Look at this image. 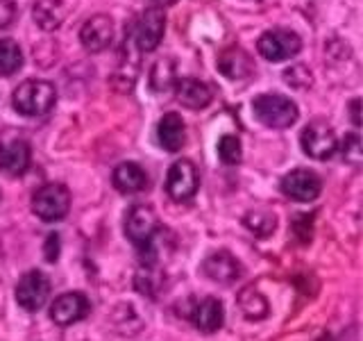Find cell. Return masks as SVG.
<instances>
[{"label":"cell","instance_id":"cell-13","mask_svg":"<svg viewBox=\"0 0 363 341\" xmlns=\"http://www.w3.org/2000/svg\"><path fill=\"white\" fill-rule=\"evenodd\" d=\"M189 318H191V323L200 330V332L211 335V332H216V330L223 328L225 307H223V303L218 298H202L189 312Z\"/></svg>","mask_w":363,"mask_h":341},{"label":"cell","instance_id":"cell-9","mask_svg":"<svg viewBox=\"0 0 363 341\" xmlns=\"http://www.w3.org/2000/svg\"><path fill=\"white\" fill-rule=\"evenodd\" d=\"M164 30H166V16H164V9L159 7H150L145 9L139 23L134 28V43L136 48L141 53H152L159 43L164 39Z\"/></svg>","mask_w":363,"mask_h":341},{"label":"cell","instance_id":"cell-20","mask_svg":"<svg viewBox=\"0 0 363 341\" xmlns=\"http://www.w3.org/2000/svg\"><path fill=\"white\" fill-rule=\"evenodd\" d=\"M111 182L121 193H139L147 187V173L139 164L128 162V164L116 166V170H113V175H111Z\"/></svg>","mask_w":363,"mask_h":341},{"label":"cell","instance_id":"cell-1","mask_svg":"<svg viewBox=\"0 0 363 341\" xmlns=\"http://www.w3.org/2000/svg\"><path fill=\"white\" fill-rule=\"evenodd\" d=\"M14 107L23 117H43L57 102V91L48 80H26L14 91Z\"/></svg>","mask_w":363,"mask_h":341},{"label":"cell","instance_id":"cell-25","mask_svg":"<svg viewBox=\"0 0 363 341\" xmlns=\"http://www.w3.org/2000/svg\"><path fill=\"white\" fill-rule=\"evenodd\" d=\"M150 80H152V89L155 91H164L170 85H175V64H173V60H159L152 66Z\"/></svg>","mask_w":363,"mask_h":341},{"label":"cell","instance_id":"cell-21","mask_svg":"<svg viewBox=\"0 0 363 341\" xmlns=\"http://www.w3.org/2000/svg\"><path fill=\"white\" fill-rule=\"evenodd\" d=\"M64 14H66V9L62 0H37V5H34V21H37L43 30L60 28Z\"/></svg>","mask_w":363,"mask_h":341},{"label":"cell","instance_id":"cell-12","mask_svg":"<svg viewBox=\"0 0 363 341\" xmlns=\"http://www.w3.org/2000/svg\"><path fill=\"white\" fill-rule=\"evenodd\" d=\"M113 39V21L107 14H96L91 16L82 30H79V41L89 53H102L109 48Z\"/></svg>","mask_w":363,"mask_h":341},{"label":"cell","instance_id":"cell-30","mask_svg":"<svg viewBox=\"0 0 363 341\" xmlns=\"http://www.w3.org/2000/svg\"><path fill=\"white\" fill-rule=\"evenodd\" d=\"M60 257V237L57 234H50L48 242H45V259L48 261H55Z\"/></svg>","mask_w":363,"mask_h":341},{"label":"cell","instance_id":"cell-14","mask_svg":"<svg viewBox=\"0 0 363 341\" xmlns=\"http://www.w3.org/2000/svg\"><path fill=\"white\" fill-rule=\"evenodd\" d=\"M175 96L189 109H204L211 102L213 94L207 82L196 77H182L175 80Z\"/></svg>","mask_w":363,"mask_h":341},{"label":"cell","instance_id":"cell-16","mask_svg":"<svg viewBox=\"0 0 363 341\" xmlns=\"http://www.w3.org/2000/svg\"><path fill=\"white\" fill-rule=\"evenodd\" d=\"M157 139L162 144L164 151L168 153H177L182 151V146L186 144V125L182 121L179 114L168 112L162 117L157 125Z\"/></svg>","mask_w":363,"mask_h":341},{"label":"cell","instance_id":"cell-22","mask_svg":"<svg viewBox=\"0 0 363 341\" xmlns=\"http://www.w3.org/2000/svg\"><path fill=\"white\" fill-rule=\"evenodd\" d=\"M236 301H238V307H241V312L245 314V318H250V321H259V318L268 316V301L252 287L243 289L238 293Z\"/></svg>","mask_w":363,"mask_h":341},{"label":"cell","instance_id":"cell-8","mask_svg":"<svg viewBox=\"0 0 363 341\" xmlns=\"http://www.w3.org/2000/svg\"><path fill=\"white\" fill-rule=\"evenodd\" d=\"M300 144L304 155H309L311 159H327L336 153L338 148V139L336 132L329 128L327 123H309L300 134Z\"/></svg>","mask_w":363,"mask_h":341},{"label":"cell","instance_id":"cell-15","mask_svg":"<svg viewBox=\"0 0 363 341\" xmlns=\"http://www.w3.org/2000/svg\"><path fill=\"white\" fill-rule=\"evenodd\" d=\"M202 271H204V276L213 282L230 284L241 276V264H238L227 250H218V253H211L202 261Z\"/></svg>","mask_w":363,"mask_h":341},{"label":"cell","instance_id":"cell-32","mask_svg":"<svg viewBox=\"0 0 363 341\" xmlns=\"http://www.w3.org/2000/svg\"><path fill=\"white\" fill-rule=\"evenodd\" d=\"M155 3H159V5H173L175 0H155Z\"/></svg>","mask_w":363,"mask_h":341},{"label":"cell","instance_id":"cell-2","mask_svg":"<svg viewBox=\"0 0 363 341\" xmlns=\"http://www.w3.org/2000/svg\"><path fill=\"white\" fill-rule=\"evenodd\" d=\"M252 112L255 117L268 125V128L275 130H286L291 125L298 121L300 112L298 105L281 94H261L252 100Z\"/></svg>","mask_w":363,"mask_h":341},{"label":"cell","instance_id":"cell-29","mask_svg":"<svg viewBox=\"0 0 363 341\" xmlns=\"http://www.w3.org/2000/svg\"><path fill=\"white\" fill-rule=\"evenodd\" d=\"M16 16V3L14 0H0V28L11 26Z\"/></svg>","mask_w":363,"mask_h":341},{"label":"cell","instance_id":"cell-28","mask_svg":"<svg viewBox=\"0 0 363 341\" xmlns=\"http://www.w3.org/2000/svg\"><path fill=\"white\" fill-rule=\"evenodd\" d=\"M343 157H345V162H352V164L361 162V141H359L357 134H347L345 136V141H343Z\"/></svg>","mask_w":363,"mask_h":341},{"label":"cell","instance_id":"cell-4","mask_svg":"<svg viewBox=\"0 0 363 341\" xmlns=\"http://www.w3.org/2000/svg\"><path fill=\"white\" fill-rule=\"evenodd\" d=\"M302 48L300 34H295L293 30L284 28H272L266 30L257 41L259 55L268 62H286L291 57H295Z\"/></svg>","mask_w":363,"mask_h":341},{"label":"cell","instance_id":"cell-26","mask_svg":"<svg viewBox=\"0 0 363 341\" xmlns=\"http://www.w3.org/2000/svg\"><path fill=\"white\" fill-rule=\"evenodd\" d=\"M284 82H289L291 87L302 91V89H306V87L313 82V77L309 73V68L298 64V66H291V68H286V71H284Z\"/></svg>","mask_w":363,"mask_h":341},{"label":"cell","instance_id":"cell-3","mask_svg":"<svg viewBox=\"0 0 363 341\" xmlns=\"http://www.w3.org/2000/svg\"><path fill=\"white\" fill-rule=\"evenodd\" d=\"M71 210V193L60 182L43 185L32 198V212L45 223L62 221Z\"/></svg>","mask_w":363,"mask_h":341},{"label":"cell","instance_id":"cell-27","mask_svg":"<svg viewBox=\"0 0 363 341\" xmlns=\"http://www.w3.org/2000/svg\"><path fill=\"white\" fill-rule=\"evenodd\" d=\"M245 225L250 227V230H255L257 234L266 237V234H270L272 230H275V216H270V214H247L245 216Z\"/></svg>","mask_w":363,"mask_h":341},{"label":"cell","instance_id":"cell-17","mask_svg":"<svg viewBox=\"0 0 363 341\" xmlns=\"http://www.w3.org/2000/svg\"><path fill=\"white\" fill-rule=\"evenodd\" d=\"M218 71L230 80H243L255 71L252 57H250V53H245L241 45L225 48L218 55Z\"/></svg>","mask_w":363,"mask_h":341},{"label":"cell","instance_id":"cell-24","mask_svg":"<svg viewBox=\"0 0 363 341\" xmlns=\"http://www.w3.org/2000/svg\"><path fill=\"white\" fill-rule=\"evenodd\" d=\"M218 157H220V162L227 166H234V164L241 162L243 148H241V141H238V136H234V134L220 136L218 139Z\"/></svg>","mask_w":363,"mask_h":341},{"label":"cell","instance_id":"cell-7","mask_svg":"<svg viewBox=\"0 0 363 341\" xmlns=\"http://www.w3.org/2000/svg\"><path fill=\"white\" fill-rule=\"evenodd\" d=\"M323 180L309 168H295L281 180V193L295 202H311L320 196Z\"/></svg>","mask_w":363,"mask_h":341},{"label":"cell","instance_id":"cell-31","mask_svg":"<svg viewBox=\"0 0 363 341\" xmlns=\"http://www.w3.org/2000/svg\"><path fill=\"white\" fill-rule=\"evenodd\" d=\"M359 105H361V100H354V102H352V123H354V125H361V119H359Z\"/></svg>","mask_w":363,"mask_h":341},{"label":"cell","instance_id":"cell-18","mask_svg":"<svg viewBox=\"0 0 363 341\" xmlns=\"http://www.w3.org/2000/svg\"><path fill=\"white\" fill-rule=\"evenodd\" d=\"M30 166V144L23 139H11L0 146V168L9 175L26 173Z\"/></svg>","mask_w":363,"mask_h":341},{"label":"cell","instance_id":"cell-6","mask_svg":"<svg viewBox=\"0 0 363 341\" xmlns=\"http://www.w3.org/2000/svg\"><path fill=\"white\" fill-rule=\"evenodd\" d=\"M16 303L28 312H37L48 303L50 296V280L43 276L41 271H28L16 282Z\"/></svg>","mask_w":363,"mask_h":341},{"label":"cell","instance_id":"cell-23","mask_svg":"<svg viewBox=\"0 0 363 341\" xmlns=\"http://www.w3.org/2000/svg\"><path fill=\"white\" fill-rule=\"evenodd\" d=\"M23 66L21 45L14 39H0V75H14Z\"/></svg>","mask_w":363,"mask_h":341},{"label":"cell","instance_id":"cell-11","mask_svg":"<svg viewBox=\"0 0 363 341\" xmlns=\"http://www.w3.org/2000/svg\"><path fill=\"white\" fill-rule=\"evenodd\" d=\"M157 230H159V219L150 205H134V207L128 212V219H125V234H128L136 246L147 242Z\"/></svg>","mask_w":363,"mask_h":341},{"label":"cell","instance_id":"cell-19","mask_svg":"<svg viewBox=\"0 0 363 341\" xmlns=\"http://www.w3.org/2000/svg\"><path fill=\"white\" fill-rule=\"evenodd\" d=\"M175 248V239L170 230H159L147 239V242L141 244V257L147 266H157V264H164V261L170 257Z\"/></svg>","mask_w":363,"mask_h":341},{"label":"cell","instance_id":"cell-10","mask_svg":"<svg viewBox=\"0 0 363 341\" xmlns=\"http://www.w3.org/2000/svg\"><path fill=\"white\" fill-rule=\"evenodd\" d=\"M89 314V301L86 296L71 291V293H62L60 298H55V303L50 305V318L55 321V325L68 328Z\"/></svg>","mask_w":363,"mask_h":341},{"label":"cell","instance_id":"cell-5","mask_svg":"<svg viewBox=\"0 0 363 341\" xmlns=\"http://www.w3.org/2000/svg\"><path fill=\"white\" fill-rule=\"evenodd\" d=\"M200 185L198 168L193 166L191 159H177L170 164L168 175H166V191L173 200H189L196 196Z\"/></svg>","mask_w":363,"mask_h":341}]
</instances>
